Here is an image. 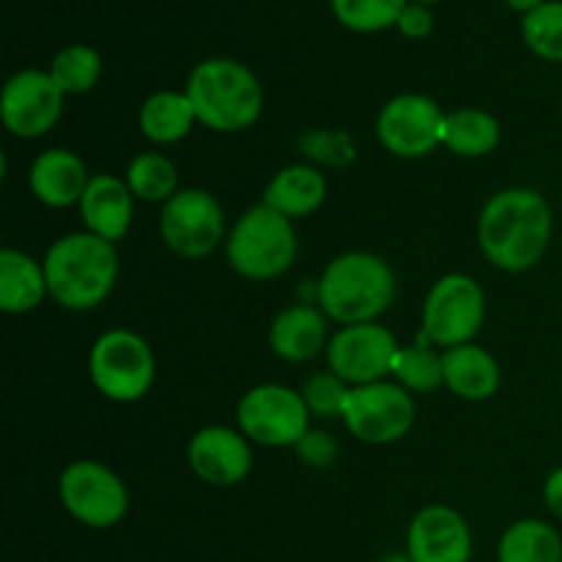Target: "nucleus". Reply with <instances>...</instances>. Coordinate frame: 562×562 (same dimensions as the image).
<instances>
[{
	"label": "nucleus",
	"mask_w": 562,
	"mask_h": 562,
	"mask_svg": "<svg viewBox=\"0 0 562 562\" xmlns=\"http://www.w3.org/2000/svg\"><path fill=\"white\" fill-rule=\"evenodd\" d=\"M552 225L547 198L527 187H514L488 198L477 220V241L497 269L527 272L549 250Z\"/></svg>",
	"instance_id": "obj_1"
},
{
	"label": "nucleus",
	"mask_w": 562,
	"mask_h": 562,
	"mask_svg": "<svg viewBox=\"0 0 562 562\" xmlns=\"http://www.w3.org/2000/svg\"><path fill=\"white\" fill-rule=\"evenodd\" d=\"M49 296L66 311H93L113 291L119 278V252L99 236L69 234L53 241L44 256Z\"/></svg>",
	"instance_id": "obj_2"
},
{
	"label": "nucleus",
	"mask_w": 562,
	"mask_h": 562,
	"mask_svg": "<svg viewBox=\"0 0 562 562\" xmlns=\"http://www.w3.org/2000/svg\"><path fill=\"white\" fill-rule=\"evenodd\" d=\"M316 300L327 318L344 327L376 322L395 300V274L373 252H344L324 269Z\"/></svg>",
	"instance_id": "obj_3"
},
{
	"label": "nucleus",
	"mask_w": 562,
	"mask_h": 562,
	"mask_svg": "<svg viewBox=\"0 0 562 562\" xmlns=\"http://www.w3.org/2000/svg\"><path fill=\"white\" fill-rule=\"evenodd\" d=\"M187 97L198 124L214 132H241L263 113V88L245 64L234 58H209L190 71Z\"/></svg>",
	"instance_id": "obj_4"
},
{
	"label": "nucleus",
	"mask_w": 562,
	"mask_h": 562,
	"mask_svg": "<svg viewBox=\"0 0 562 562\" xmlns=\"http://www.w3.org/2000/svg\"><path fill=\"white\" fill-rule=\"evenodd\" d=\"M231 269L247 280H274L289 272L296 258V234L289 217L274 209L252 206L225 239Z\"/></svg>",
	"instance_id": "obj_5"
},
{
	"label": "nucleus",
	"mask_w": 562,
	"mask_h": 562,
	"mask_svg": "<svg viewBox=\"0 0 562 562\" xmlns=\"http://www.w3.org/2000/svg\"><path fill=\"white\" fill-rule=\"evenodd\" d=\"M91 382L104 398L115 404L140 401L157 376L154 351L146 340L130 329H110L99 335L88 357Z\"/></svg>",
	"instance_id": "obj_6"
},
{
	"label": "nucleus",
	"mask_w": 562,
	"mask_h": 562,
	"mask_svg": "<svg viewBox=\"0 0 562 562\" xmlns=\"http://www.w3.org/2000/svg\"><path fill=\"white\" fill-rule=\"evenodd\" d=\"M486 322V294L470 274H445L431 285L423 305V333L417 344L453 346L472 344Z\"/></svg>",
	"instance_id": "obj_7"
},
{
	"label": "nucleus",
	"mask_w": 562,
	"mask_h": 562,
	"mask_svg": "<svg viewBox=\"0 0 562 562\" xmlns=\"http://www.w3.org/2000/svg\"><path fill=\"white\" fill-rule=\"evenodd\" d=\"M236 420L241 434L263 448H296V442L311 431V412L302 393L283 384H258L245 393Z\"/></svg>",
	"instance_id": "obj_8"
},
{
	"label": "nucleus",
	"mask_w": 562,
	"mask_h": 562,
	"mask_svg": "<svg viewBox=\"0 0 562 562\" xmlns=\"http://www.w3.org/2000/svg\"><path fill=\"white\" fill-rule=\"evenodd\" d=\"M58 497L80 525L104 530L119 525L130 510V492L110 467L99 461H75L58 477Z\"/></svg>",
	"instance_id": "obj_9"
},
{
	"label": "nucleus",
	"mask_w": 562,
	"mask_h": 562,
	"mask_svg": "<svg viewBox=\"0 0 562 562\" xmlns=\"http://www.w3.org/2000/svg\"><path fill=\"white\" fill-rule=\"evenodd\" d=\"M159 231L170 252L187 261L212 256L225 234V214L206 190H179L162 209Z\"/></svg>",
	"instance_id": "obj_10"
},
{
	"label": "nucleus",
	"mask_w": 562,
	"mask_h": 562,
	"mask_svg": "<svg viewBox=\"0 0 562 562\" xmlns=\"http://www.w3.org/2000/svg\"><path fill=\"white\" fill-rule=\"evenodd\" d=\"M415 398L398 382H373L351 387L344 423L366 445L398 442L415 426Z\"/></svg>",
	"instance_id": "obj_11"
},
{
	"label": "nucleus",
	"mask_w": 562,
	"mask_h": 562,
	"mask_svg": "<svg viewBox=\"0 0 562 562\" xmlns=\"http://www.w3.org/2000/svg\"><path fill=\"white\" fill-rule=\"evenodd\" d=\"M445 119L448 113H442L437 99L426 97V93H401V97L390 99L379 113V143L395 157H426L434 148L442 146Z\"/></svg>",
	"instance_id": "obj_12"
},
{
	"label": "nucleus",
	"mask_w": 562,
	"mask_h": 562,
	"mask_svg": "<svg viewBox=\"0 0 562 562\" xmlns=\"http://www.w3.org/2000/svg\"><path fill=\"white\" fill-rule=\"evenodd\" d=\"M398 351V340L382 324H351L329 338L327 362L329 371L338 373L346 384L362 387V384L384 382V376L393 373Z\"/></svg>",
	"instance_id": "obj_13"
},
{
	"label": "nucleus",
	"mask_w": 562,
	"mask_h": 562,
	"mask_svg": "<svg viewBox=\"0 0 562 562\" xmlns=\"http://www.w3.org/2000/svg\"><path fill=\"white\" fill-rule=\"evenodd\" d=\"M66 93L55 86L53 75L42 69H22L3 86L0 115L11 135L42 137L58 124Z\"/></svg>",
	"instance_id": "obj_14"
},
{
	"label": "nucleus",
	"mask_w": 562,
	"mask_h": 562,
	"mask_svg": "<svg viewBox=\"0 0 562 562\" xmlns=\"http://www.w3.org/2000/svg\"><path fill=\"white\" fill-rule=\"evenodd\" d=\"M406 554L415 562H470L472 532L450 505H428L412 519Z\"/></svg>",
	"instance_id": "obj_15"
},
{
	"label": "nucleus",
	"mask_w": 562,
	"mask_h": 562,
	"mask_svg": "<svg viewBox=\"0 0 562 562\" xmlns=\"http://www.w3.org/2000/svg\"><path fill=\"white\" fill-rule=\"evenodd\" d=\"M190 470L209 486H236L250 475L252 456L245 434L225 426L201 428L187 445Z\"/></svg>",
	"instance_id": "obj_16"
},
{
	"label": "nucleus",
	"mask_w": 562,
	"mask_h": 562,
	"mask_svg": "<svg viewBox=\"0 0 562 562\" xmlns=\"http://www.w3.org/2000/svg\"><path fill=\"white\" fill-rule=\"evenodd\" d=\"M80 217L88 234L104 241L124 239L135 217V195L126 179L110 173H97L88 181L80 198Z\"/></svg>",
	"instance_id": "obj_17"
},
{
	"label": "nucleus",
	"mask_w": 562,
	"mask_h": 562,
	"mask_svg": "<svg viewBox=\"0 0 562 562\" xmlns=\"http://www.w3.org/2000/svg\"><path fill=\"white\" fill-rule=\"evenodd\" d=\"M27 181H31V192L38 203L49 209H66L80 203L91 176L75 151L47 148L33 159Z\"/></svg>",
	"instance_id": "obj_18"
},
{
	"label": "nucleus",
	"mask_w": 562,
	"mask_h": 562,
	"mask_svg": "<svg viewBox=\"0 0 562 562\" xmlns=\"http://www.w3.org/2000/svg\"><path fill=\"white\" fill-rule=\"evenodd\" d=\"M327 313L313 305L285 307L269 329L272 351L285 362H307L327 349Z\"/></svg>",
	"instance_id": "obj_19"
},
{
	"label": "nucleus",
	"mask_w": 562,
	"mask_h": 562,
	"mask_svg": "<svg viewBox=\"0 0 562 562\" xmlns=\"http://www.w3.org/2000/svg\"><path fill=\"white\" fill-rule=\"evenodd\" d=\"M327 198V179L311 165H289L278 170L263 190V206L274 209L289 220L311 217Z\"/></svg>",
	"instance_id": "obj_20"
},
{
	"label": "nucleus",
	"mask_w": 562,
	"mask_h": 562,
	"mask_svg": "<svg viewBox=\"0 0 562 562\" xmlns=\"http://www.w3.org/2000/svg\"><path fill=\"white\" fill-rule=\"evenodd\" d=\"M445 387L467 401H486L499 387L497 360L483 346L464 344L442 351Z\"/></svg>",
	"instance_id": "obj_21"
},
{
	"label": "nucleus",
	"mask_w": 562,
	"mask_h": 562,
	"mask_svg": "<svg viewBox=\"0 0 562 562\" xmlns=\"http://www.w3.org/2000/svg\"><path fill=\"white\" fill-rule=\"evenodd\" d=\"M49 294L44 263L22 250H0V311L9 316L36 311Z\"/></svg>",
	"instance_id": "obj_22"
},
{
	"label": "nucleus",
	"mask_w": 562,
	"mask_h": 562,
	"mask_svg": "<svg viewBox=\"0 0 562 562\" xmlns=\"http://www.w3.org/2000/svg\"><path fill=\"white\" fill-rule=\"evenodd\" d=\"M198 115L190 97L179 91H157L143 102L140 132L157 146L184 140L195 126Z\"/></svg>",
	"instance_id": "obj_23"
},
{
	"label": "nucleus",
	"mask_w": 562,
	"mask_h": 562,
	"mask_svg": "<svg viewBox=\"0 0 562 562\" xmlns=\"http://www.w3.org/2000/svg\"><path fill=\"white\" fill-rule=\"evenodd\" d=\"M499 562H562V536L549 521L521 519L505 530L497 547Z\"/></svg>",
	"instance_id": "obj_24"
},
{
	"label": "nucleus",
	"mask_w": 562,
	"mask_h": 562,
	"mask_svg": "<svg viewBox=\"0 0 562 562\" xmlns=\"http://www.w3.org/2000/svg\"><path fill=\"white\" fill-rule=\"evenodd\" d=\"M499 143V121L477 108H461L445 119L442 146L459 157H486Z\"/></svg>",
	"instance_id": "obj_25"
},
{
	"label": "nucleus",
	"mask_w": 562,
	"mask_h": 562,
	"mask_svg": "<svg viewBox=\"0 0 562 562\" xmlns=\"http://www.w3.org/2000/svg\"><path fill=\"white\" fill-rule=\"evenodd\" d=\"M126 184L132 195L148 203H168L179 192V170L165 154H137L126 168Z\"/></svg>",
	"instance_id": "obj_26"
},
{
	"label": "nucleus",
	"mask_w": 562,
	"mask_h": 562,
	"mask_svg": "<svg viewBox=\"0 0 562 562\" xmlns=\"http://www.w3.org/2000/svg\"><path fill=\"white\" fill-rule=\"evenodd\" d=\"M393 376L409 393H434L445 384L442 355L434 351L428 344L406 346L395 357Z\"/></svg>",
	"instance_id": "obj_27"
},
{
	"label": "nucleus",
	"mask_w": 562,
	"mask_h": 562,
	"mask_svg": "<svg viewBox=\"0 0 562 562\" xmlns=\"http://www.w3.org/2000/svg\"><path fill=\"white\" fill-rule=\"evenodd\" d=\"M49 75H53L55 86L66 97L69 93H88L99 82V75H102V58L88 44H71V47H64L55 55Z\"/></svg>",
	"instance_id": "obj_28"
},
{
	"label": "nucleus",
	"mask_w": 562,
	"mask_h": 562,
	"mask_svg": "<svg viewBox=\"0 0 562 562\" xmlns=\"http://www.w3.org/2000/svg\"><path fill=\"white\" fill-rule=\"evenodd\" d=\"M527 47L543 60L562 64V0H547L521 20Z\"/></svg>",
	"instance_id": "obj_29"
},
{
	"label": "nucleus",
	"mask_w": 562,
	"mask_h": 562,
	"mask_svg": "<svg viewBox=\"0 0 562 562\" xmlns=\"http://www.w3.org/2000/svg\"><path fill=\"white\" fill-rule=\"evenodd\" d=\"M340 25L357 33H376L390 25H398L406 0H329Z\"/></svg>",
	"instance_id": "obj_30"
},
{
	"label": "nucleus",
	"mask_w": 562,
	"mask_h": 562,
	"mask_svg": "<svg viewBox=\"0 0 562 562\" xmlns=\"http://www.w3.org/2000/svg\"><path fill=\"white\" fill-rule=\"evenodd\" d=\"M300 393L311 415L344 417L346 404H349V395H351V384H346L338 373L318 371L302 384Z\"/></svg>",
	"instance_id": "obj_31"
},
{
	"label": "nucleus",
	"mask_w": 562,
	"mask_h": 562,
	"mask_svg": "<svg viewBox=\"0 0 562 562\" xmlns=\"http://www.w3.org/2000/svg\"><path fill=\"white\" fill-rule=\"evenodd\" d=\"M296 453L305 464L311 467H329L338 456V445L335 439H329L324 431H307L305 437L296 442Z\"/></svg>",
	"instance_id": "obj_32"
},
{
	"label": "nucleus",
	"mask_w": 562,
	"mask_h": 562,
	"mask_svg": "<svg viewBox=\"0 0 562 562\" xmlns=\"http://www.w3.org/2000/svg\"><path fill=\"white\" fill-rule=\"evenodd\" d=\"M398 31L409 38H426L434 31V14L423 3H406L398 16Z\"/></svg>",
	"instance_id": "obj_33"
},
{
	"label": "nucleus",
	"mask_w": 562,
	"mask_h": 562,
	"mask_svg": "<svg viewBox=\"0 0 562 562\" xmlns=\"http://www.w3.org/2000/svg\"><path fill=\"white\" fill-rule=\"evenodd\" d=\"M543 503L552 510L554 519L562 521V467H558L543 483Z\"/></svg>",
	"instance_id": "obj_34"
},
{
	"label": "nucleus",
	"mask_w": 562,
	"mask_h": 562,
	"mask_svg": "<svg viewBox=\"0 0 562 562\" xmlns=\"http://www.w3.org/2000/svg\"><path fill=\"white\" fill-rule=\"evenodd\" d=\"M505 3H508L510 9L521 11V14H530V11H536L538 5H543L547 0H505Z\"/></svg>",
	"instance_id": "obj_35"
},
{
	"label": "nucleus",
	"mask_w": 562,
	"mask_h": 562,
	"mask_svg": "<svg viewBox=\"0 0 562 562\" xmlns=\"http://www.w3.org/2000/svg\"><path fill=\"white\" fill-rule=\"evenodd\" d=\"M379 562H415V560H412L409 554H387V558L379 560Z\"/></svg>",
	"instance_id": "obj_36"
},
{
	"label": "nucleus",
	"mask_w": 562,
	"mask_h": 562,
	"mask_svg": "<svg viewBox=\"0 0 562 562\" xmlns=\"http://www.w3.org/2000/svg\"><path fill=\"white\" fill-rule=\"evenodd\" d=\"M412 3H423V5H428V3H439V0H412Z\"/></svg>",
	"instance_id": "obj_37"
}]
</instances>
